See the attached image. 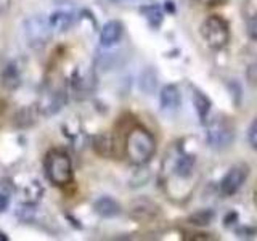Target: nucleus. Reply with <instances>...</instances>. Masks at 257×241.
I'll list each match as a JSON object with an SVG mask.
<instances>
[{
  "mask_svg": "<svg viewBox=\"0 0 257 241\" xmlns=\"http://www.w3.org/2000/svg\"><path fill=\"white\" fill-rule=\"evenodd\" d=\"M125 156L135 166L148 164L156 153V139L148 129L135 126L125 137Z\"/></svg>",
  "mask_w": 257,
  "mask_h": 241,
  "instance_id": "1",
  "label": "nucleus"
},
{
  "mask_svg": "<svg viewBox=\"0 0 257 241\" xmlns=\"http://www.w3.org/2000/svg\"><path fill=\"white\" fill-rule=\"evenodd\" d=\"M45 175L56 187H66L74 179L71 158L63 150H52L45 156Z\"/></svg>",
  "mask_w": 257,
  "mask_h": 241,
  "instance_id": "2",
  "label": "nucleus"
},
{
  "mask_svg": "<svg viewBox=\"0 0 257 241\" xmlns=\"http://www.w3.org/2000/svg\"><path fill=\"white\" fill-rule=\"evenodd\" d=\"M201 36H203L204 42L212 50H220L230 40V28L228 23L225 21L219 15H211L203 21L199 28Z\"/></svg>",
  "mask_w": 257,
  "mask_h": 241,
  "instance_id": "3",
  "label": "nucleus"
},
{
  "mask_svg": "<svg viewBox=\"0 0 257 241\" xmlns=\"http://www.w3.org/2000/svg\"><path fill=\"white\" fill-rule=\"evenodd\" d=\"M233 139H235V129H233L231 123L228 119H215L214 123L209 124L206 140L209 143V147H212L215 150H223L228 148Z\"/></svg>",
  "mask_w": 257,
  "mask_h": 241,
  "instance_id": "4",
  "label": "nucleus"
},
{
  "mask_svg": "<svg viewBox=\"0 0 257 241\" xmlns=\"http://www.w3.org/2000/svg\"><path fill=\"white\" fill-rule=\"evenodd\" d=\"M52 34L53 31L48 24V20H44L42 16H32L28 21H24V37L28 39V44L31 47H44Z\"/></svg>",
  "mask_w": 257,
  "mask_h": 241,
  "instance_id": "5",
  "label": "nucleus"
},
{
  "mask_svg": "<svg viewBox=\"0 0 257 241\" xmlns=\"http://www.w3.org/2000/svg\"><path fill=\"white\" fill-rule=\"evenodd\" d=\"M247 175H249V166L243 163L231 166L227 171V174L223 175V179L220 180V193L223 196H233L243 187Z\"/></svg>",
  "mask_w": 257,
  "mask_h": 241,
  "instance_id": "6",
  "label": "nucleus"
},
{
  "mask_svg": "<svg viewBox=\"0 0 257 241\" xmlns=\"http://www.w3.org/2000/svg\"><path fill=\"white\" fill-rule=\"evenodd\" d=\"M195 164H196L195 156L188 155V153H180V155L174 159V164H172L174 177L182 180H190L193 177V172H195Z\"/></svg>",
  "mask_w": 257,
  "mask_h": 241,
  "instance_id": "7",
  "label": "nucleus"
},
{
  "mask_svg": "<svg viewBox=\"0 0 257 241\" xmlns=\"http://www.w3.org/2000/svg\"><path fill=\"white\" fill-rule=\"evenodd\" d=\"M159 104H161V111L167 112V114H174V112L180 106L179 88L172 84L164 85L163 90H161V93H159Z\"/></svg>",
  "mask_w": 257,
  "mask_h": 241,
  "instance_id": "8",
  "label": "nucleus"
},
{
  "mask_svg": "<svg viewBox=\"0 0 257 241\" xmlns=\"http://www.w3.org/2000/svg\"><path fill=\"white\" fill-rule=\"evenodd\" d=\"M159 214V206L150 199H139L131 206V215L139 222H150Z\"/></svg>",
  "mask_w": 257,
  "mask_h": 241,
  "instance_id": "9",
  "label": "nucleus"
},
{
  "mask_svg": "<svg viewBox=\"0 0 257 241\" xmlns=\"http://www.w3.org/2000/svg\"><path fill=\"white\" fill-rule=\"evenodd\" d=\"M122 32H124V28H122V24H120L119 21H116V20L108 21L103 26L101 32H100V44H101V47L109 48L112 45H116L120 40V37H122Z\"/></svg>",
  "mask_w": 257,
  "mask_h": 241,
  "instance_id": "10",
  "label": "nucleus"
},
{
  "mask_svg": "<svg viewBox=\"0 0 257 241\" xmlns=\"http://www.w3.org/2000/svg\"><path fill=\"white\" fill-rule=\"evenodd\" d=\"M48 24H50L53 32L60 34V32L68 31L74 24V13L68 10H58L48 16Z\"/></svg>",
  "mask_w": 257,
  "mask_h": 241,
  "instance_id": "11",
  "label": "nucleus"
},
{
  "mask_svg": "<svg viewBox=\"0 0 257 241\" xmlns=\"http://www.w3.org/2000/svg\"><path fill=\"white\" fill-rule=\"evenodd\" d=\"M93 207L95 212L101 217H114L120 212V206L117 204V201H114L109 196H101L100 199H96Z\"/></svg>",
  "mask_w": 257,
  "mask_h": 241,
  "instance_id": "12",
  "label": "nucleus"
},
{
  "mask_svg": "<svg viewBox=\"0 0 257 241\" xmlns=\"http://www.w3.org/2000/svg\"><path fill=\"white\" fill-rule=\"evenodd\" d=\"M193 104H195V109L198 112L199 119L206 120L209 111H211V100H209L201 90H195L193 92Z\"/></svg>",
  "mask_w": 257,
  "mask_h": 241,
  "instance_id": "13",
  "label": "nucleus"
},
{
  "mask_svg": "<svg viewBox=\"0 0 257 241\" xmlns=\"http://www.w3.org/2000/svg\"><path fill=\"white\" fill-rule=\"evenodd\" d=\"M93 148L100 156H111L112 148H114V142H112L109 135L100 134L93 139Z\"/></svg>",
  "mask_w": 257,
  "mask_h": 241,
  "instance_id": "14",
  "label": "nucleus"
},
{
  "mask_svg": "<svg viewBox=\"0 0 257 241\" xmlns=\"http://www.w3.org/2000/svg\"><path fill=\"white\" fill-rule=\"evenodd\" d=\"M142 13L145 15V18H147V21L153 28H158L159 24L163 23V12H161V8L158 5L145 7V8H142Z\"/></svg>",
  "mask_w": 257,
  "mask_h": 241,
  "instance_id": "15",
  "label": "nucleus"
},
{
  "mask_svg": "<svg viewBox=\"0 0 257 241\" xmlns=\"http://www.w3.org/2000/svg\"><path fill=\"white\" fill-rule=\"evenodd\" d=\"M2 84L7 87V88H16L20 85V77L18 74H16V71H15V66H8L4 72V76H2Z\"/></svg>",
  "mask_w": 257,
  "mask_h": 241,
  "instance_id": "16",
  "label": "nucleus"
},
{
  "mask_svg": "<svg viewBox=\"0 0 257 241\" xmlns=\"http://www.w3.org/2000/svg\"><path fill=\"white\" fill-rule=\"evenodd\" d=\"M212 217H214V214H212V211H201V212H198V214H195L191 217V223H198V225H206V223H209L212 220Z\"/></svg>",
  "mask_w": 257,
  "mask_h": 241,
  "instance_id": "17",
  "label": "nucleus"
},
{
  "mask_svg": "<svg viewBox=\"0 0 257 241\" xmlns=\"http://www.w3.org/2000/svg\"><path fill=\"white\" fill-rule=\"evenodd\" d=\"M247 142L251 145V148L257 150V117L252 119L251 126L247 129Z\"/></svg>",
  "mask_w": 257,
  "mask_h": 241,
  "instance_id": "18",
  "label": "nucleus"
},
{
  "mask_svg": "<svg viewBox=\"0 0 257 241\" xmlns=\"http://www.w3.org/2000/svg\"><path fill=\"white\" fill-rule=\"evenodd\" d=\"M247 36L257 40V13H254L251 18L247 20Z\"/></svg>",
  "mask_w": 257,
  "mask_h": 241,
  "instance_id": "19",
  "label": "nucleus"
},
{
  "mask_svg": "<svg viewBox=\"0 0 257 241\" xmlns=\"http://www.w3.org/2000/svg\"><path fill=\"white\" fill-rule=\"evenodd\" d=\"M246 77H247V80L251 84H257V61L255 63H252V64H249V68H247V71H246Z\"/></svg>",
  "mask_w": 257,
  "mask_h": 241,
  "instance_id": "20",
  "label": "nucleus"
},
{
  "mask_svg": "<svg viewBox=\"0 0 257 241\" xmlns=\"http://www.w3.org/2000/svg\"><path fill=\"white\" fill-rule=\"evenodd\" d=\"M7 207H8V196L5 193H0V214H2Z\"/></svg>",
  "mask_w": 257,
  "mask_h": 241,
  "instance_id": "21",
  "label": "nucleus"
},
{
  "mask_svg": "<svg viewBox=\"0 0 257 241\" xmlns=\"http://www.w3.org/2000/svg\"><path fill=\"white\" fill-rule=\"evenodd\" d=\"M10 5H12V0H0V15H4L10 10Z\"/></svg>",
  "mask_w": 257,
  "mask_h": 241,
  "instance_id": "22",
  "label": "nucleus"
},
{
  "mask_svg": "<svg viewBox=\"0 0 257 241\" xmlns=\"http://www.w3.org/2000/svg\"><path fill=\"white\" fill-rule=\"evenodd\" d=\"M5 109H7L5 101L0 100V123H2V117H4V114H5Z\"/></svg>",
  "mask_w": 257,
  "mask_h": 241,
  "instance_id": "23",
  "label": "nucleus"
},
{
  "mask_svg": "<svg viewBox=\"0 0 257 241\" xmlns=\"http://www.w3.org/2000/svg\"><path fill=\"white\" fill-rule=\"evenodd\" d=\"M195 2H198L201 5H215L217 0H195Z\"/></svg>",
  "mask_w": 257,
  "mask_h": 241,
  "instance_id": "24",
  "label": "nucleus"
},
{
  "mask_svg": "<svg viewBox=\"0 0 257 241\" xmlns=\"http://www.w3.org/2000/svg\"><path fill=\"white\" fill-rule=\"evenodd\" d=\"M254 204L257 206V185H255V190H254Z\"/></svg>",
  "mask_w": 257,
  "mask_h": 241,
  "instance_id": "25",
  "label": "nucleus"
}]
</instances>
